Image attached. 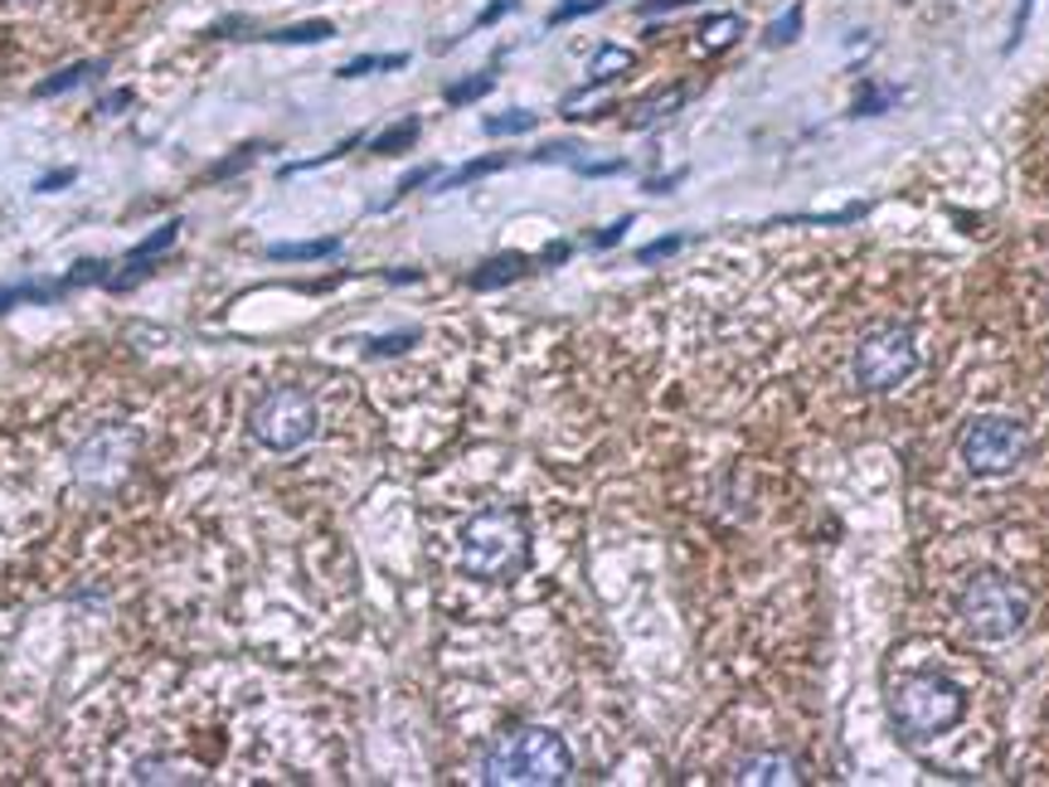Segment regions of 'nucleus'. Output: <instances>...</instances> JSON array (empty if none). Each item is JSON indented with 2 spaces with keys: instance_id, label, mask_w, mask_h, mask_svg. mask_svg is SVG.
<instances>
[{
  "instance_id": "nucleus-4",
  "label": "nucleus",
  "mask_w": 1049,
  "mask_h": 787,
  "mask_svg": "<svg viewBox=\"0 0 1049 787\" xmlns=\"http://www.w3.org/2000/svg\"><path fill=\"white\" fill-rule=\"evenodd\" d=\"M957 617L977 642H1006L1030 623V593L1006 573H981L957 598Z\"/></svg>"
},
{
  "instance_id": "nucleus-3",
  "label": "nucleus",
  "mask_w": 1049,
  "mask_h": 787,
  "mask_svg": "<svg viewBox=\"0 0 1049 787\" xmlns=\"http://www.w3.org/2000/svg\"><path fill=\"white\" fill-rule=\"evenodd\" d=\"M967 715V695L943 676H904L889 691V719L909 744L938 739Z\"/></svg>"
},
{
  "instance_id": "nucleus-31",
  "label": "nucleus",
  "mask_w": 1049,
  "mask_h": 787,
  "mask_svg": "<svg viewBox=\"0 0 1049 787\" xmlns=\"http://www.w3.org/2000/svg\"><path fill=\"white\" fill-rule=\"evenodd\" d=\"M1030 10H1035V0H1021V10H1015V20H1011V39H1006V54H1011L1015 44L1025 39V25H1030Z\"/></svg>"
},
{
  "instance_id": "nucleus-12",
  "label": "nucleus",
  "mask_w": 1049,
  "mask_h": 787,
  "mask_svg": "<svg viewBox=\"0 0 1049 787\" xmlns=\"http://www.w3.org/2000/svg\"><path fill=\"white\" fill-rule=\"evenodd\" d=\"M631 49H623V44H603V49L589 59V88H603V83H613V78H623L631 69Z\"/></svg>"
},
{
  "instance_id": "nucleus-14",
  "label": "nucleus",
  "mask_w": 1049,
  "mask_h": 787,
  "mask_svg": "<svg viewBox=\"0 0 1049 787\" xmlns=\"http://www.w3.org/2000/svg\"><path fill=\"white\" fill-rule=\"evenodd\" d=\"M505 166H511V156H481V161H467V166H457L453 175H443V180H437V190H461V185H471V180H481V175L505 171Z\"/></svg>"
},
{
  "instance_id": "nucleus-35",
  "label": "nucleus",
  "mask_w": 1049,
  "mask_h": 787,
  "mask_svg": "<svg viewBox=\"0 0 1049 787\" xmlns=\"http://www.w3.org/2000/svg\"><path fill=\"white\" fill-rule=\"evenodd\" d=\"M681 5H695V0H641L637 10L651 20V15H665V10H681Z\"/></svg>"
},
{
  "instance_id": "nucleus-18",
  "label": "nucleus",
  "mask_w": 1049,
  "mask_h": 787,
  "mask_svg": "<svg viewBox=\"0 0 1049 787\" xmlns=\"http://www.w3.org/2000/svg\"><path fill=\"white\" fill-rule=\"evenodd\" d=\"M103 64H69V69H59L54 78H44V83H35V98H54V93H69V88H78V83H88Z\"/></svg>"
},
{
  "instance_id": "nucleus-40",
  "label": "nucleus",
  "mask_w": 1049,
  "mask_h": 787,
  "mask_svg": "<svg viewBox=\"0 0 1049 787\" xmlns=\"http://www.w3.org/2000/svg\"><path fill=\"white\" fill-rule=\"evenodd\" d=\"M389 283H419V273H413V267H399V273H389Z\"/></svg>"
},
{
  "instance_id": "nucleus-26",
  "label": "nucleus",
  "mask_w": 1049,
  "mask_h": 787,
  "mask_svg": "<svg viewBox=\"0 0 1049 787\" xmlns=\"http://www.w3.org/2000/svg\"><path fill=\"white\" fill-rule=\"evenodd\" d=\"M529 161H539V166H573V161H583V156H579V146H569V141H549V146H539V151H529Z\"/></svg>"
},
{
  "instance_id": "nucleus-22",
  "label": "nucleus",
  "mask_w": 1049,
  "mask_h": 787,
  "mask_svg": "<svg viewBox=\"0 0 1049 787\" xmlns=\"http://www.w3.org/2000/svg\"><path fill=\"white\" fill-rule=\"evenodd\" d=\"M894 103H899V88L875 83V88H865V93L855 98V117H879V112H889Z\"/></svg>"
},
{
  "instance_id": "nucleus-32",
  "label": "nucleus",
  "mask_w": 1049,
  "mask_h": 787,
  "mask_svg": "<svg viewBox=\"0 0 1049 787\" xmlns=\"http://www.w3.org/2000/svg\"><path fill=\"white\" fill-rule=\"evenodd\" d=\"M573 171L579 175H617V171H627V161H573Z\"/></svg>"
},
{
  "instance_id": "nucleus-21",
  "label": "nucleus",
  "mask_w": 1049,
  "mask_h": 787,
  "mask_svg": "<svg viewBox=\"0 0 1049 787\" xmlns=\"http://www.w3.org/2000/svg\"><path fill=\"white\" fill-rule=\"evenodd\" d=\"M535 112H525V107H511V112H501V117H487V137H521V132H535Z\"/></svg>"
},
{
  "instance_id": "nucleus-10",
  "label": "nucleus",
  "mask_w": 1049,
  "mask_h": 787,
  "mask_svg": "<svg viewBox=\"0 0 1049 787\" xmlns=\"http://www.w3.org/2000/svg\"><path fill=\"white\" fill-rule=\"evenodd\" d=\"M685 98H691V88H661V93H651V98H641L637 107H631V117H627V127H651V122H661V117H671V112H681L685 107Z\"/></svg>"
},
{
  "instance_id": "nucleus-20",
  "label": "nucleus",
  "mask_w": 1049,
  "mask_h": 787,
  "mask_svg": "<svg viewBox=\"0 0 1049 787\" xmlns=\"http://www.w3.org/2000/svg\"><path fill=\"white\" fill-rule=\"evenodd\" d=\"M59 283H15V287H0V311H10L15 301H54L59 297Z\"/></svg>"
},
{
  "instance_id": "nucleus-38",
  "label": "nucleus",
  "mask_w": 1049,
  "mask_h": 787,
  "mask_svg": "<svg viewBox=\"0 0 1049 787\" xmlns=\"http://www.w3.org/2000/svg\"><path fill=\"white\" fill-rule=\"evenodd\" d=\"M248 161H253V146H248V151H239V156H233V161H224V166H214V171L209 175H233V171H243V166Z\"/></svg>"
},
{
  "instance_id": "nucleus-24",
  "label": "nucleus",
  "mask_w": 1049,
  "mask_h": 787,
  "mask_svg": "<svg viewBox=\"0 0 1049 787\" xmlns=\"http://www.w3.org/2000/svg\"><path fill=\"white\" fill-rule=\"evenodd\" d=\"M495 88V73H477V78H461V83L447 88V103L453 107H467V103H477V98H487Z\"/></svg>"
},
{
  "instance_id": "nucleus-30",
  "label": "nucleus",
  "mask_w": 1049,
  "mask_h": 787,
  "mask_svg": "<svg viewBox=\"0 0 1049 787\" xmlns=\"http://www.w3.org/2000/svg\"><path fill=\"white\" fill-rule=\"evenodd\" d=\"M413 341H419V335H413V331H399V335H379V341L369 345V351H375V355H399V351H409Z\"/></svg>"
},
{
  "instance_id": "nucleus-39",
  "label": "nucleus",
  "mask_w": 1049,
  "mask_h": 787,
  "mask_svg": "<svg viewBox=\"0 0 1049 787\" xmlns=\"http://www.w3.org/2000/svg\"><path fill=\"white\" fill-rule=\"evenodd\" d=\"M573 249H569V243H549V249H545V263H563V258H569Z\"/></svg>"
},
{
  "instance_id": "nucleus-17",
  "label": "nucleus",
  "mask_w": 1049,
  "mask_h": 787,
  "mask_svg": "<svg viewBox=\"0 0 1049 787\" xmlns=\"http://www.w3.org/2000/svg\"><path fill=\"white\" fill-rule=\"evenodd\" d=\"M419 117H403L399 127H389V132H379L375 141H369V151H379V156H399V151H409L413 141H419Z\"/></svg>"
},
{
  "instance_id": "nucleus-34",
  "label": "nucleus",
  "mask_w": 1049,
  "mask_h": 787,
  "mask_svg": "<svg viewBox=\"0 0 1049 787\" xmlns=\"http://www.w3.org/2000/svg\"><path fill=\"white\" fill-rule=\"evenodd\" d=\"M515 5H521V0H495V5H487V10H481V15H477V30H481V25H495V20H501V15H511Z\"/></svg>"
},
{
  "instance_id": "nucleus-13",
  "label": "nucleus",
  "mask_w": 1049,
  "mask_h": 787,
  "mask_svg": "<svg viewBox=\"0 0 1049 787\" xmlns=\"http://www.w3.org/2000/svg\"><path fill=\"white\" fill-rule=\"evenodd\" d=\"M341 253V239H307V243H267L273 263H316V258Z\"/></svg>"
},
{
  "instance_id": "nucleus-29",
  "label": "nucleus",
  "mask_w": 1049,
  "mask_h": 787,
  "mask_svg": "<svg viewBox=\"0 0 1049 787\" xmlns=\"http://www.w3.org/2000/svg\"><path fill=\"white\" fill-rule=\"evenodd\" d=\"M433 175H437V166H419V171H409V175L399 180V185H394V199L413 195V190H419V185H427V180H433ZM394 199H389V205H394Z\"/></svg>"
},
{
  "instance_id": "nucleus-15",
  "label": "nucleus",
  "mask_w": 1049,
  "mask_h": 787,
  "mask_svg": "<svg viewBox=\"0 0 1049 787\" xmlns=\"http://www.w3.org/2000/svg\"><path fill=\"white\" fill-rule=\"evenodd\" d=\"M273 44H326L335 39V25L331 20H301V25H287V30H273V35H263Z\"/></svg>"
},
{
  "instance_id": "nucleus-37",
  "label": "nucleus",
  "mask_w": 1049,
  "mask_h": 787,
  "mask_svg": "<svg viewBox=\"0 0 1049 787\" xmlns=\"http://www.w3.org/2000/svg\"><path fill=\"white\" fill-rule=\"evenodd\" d=\"M685 180V171H671V175H657V180H647V190L651 195H665V190H675Z\"/></svg>"
},
{
  "instance_id": "nucleus-36",
  "label": "nucleus",
  "mask_w": 1049,
  "mask_h": 787,
  "mask_svg": "<svg viewBox=\"0 0 1049 787\" xmlns=\"http://www.w3.org/2000/svg\"><path fill=\"white\" fill-rule=\"evenodd\" d=\"M73 175H78V171H73V166H69V171H54V175H44V180H39V185H35V190H39V195H54V190H59V185H69V180H73Z\"/></svg>"
},
{
  "instance_id": "nucleus-7",
  "label": "nucleus",
  "mask_w": 1049,
  "mask_h": 787,
  "mask_svg": "<svg viewBox=\"0 0 1049 787\" xmlns=\"http://www.w3.org/2000/svg\"><path fill=\"white\" fill-rule=\"evenodd\" d=\"M1025 453H1030L1025 423L1001 419V413H987V419L967 423V433H962V463H967V471H977V477H1001V471H1011Z\"/></svg>"
},
{
  "instance_id": "nucleus-11",
  "label": "nucleus",
  "mask_w": 1049,
  "mask_h": 787,
  "mask_svg": "<svg viewBox=\"0 0 1049 787\" xmlns=\"http://www.w3.org/2000/svg\"><path fill=\"white\" fill-rule=\"evenodd\" d=\"M739 35H743V15H734V10H719V15L699 20V30H695V39H699V49H705V54L729 49Z\"/></svg>"
},
{
  "instance_id": "nucleus-8",
  "label": "nucleus",
  "mask_w": 1049,
  "mask_h": 787,
  "mask_svg": "<svg viewBox=\"0 0 1049 787\" xmlns=\"http://www.w3.org/2000/svg\"><path fill=\"white\" fill-rule=\"evenodd\" d=\"M729 778H734V783H768V787L787 783V787H797V783H807V773H802V763H797L793 753L763 749V753H743Z\"/></svg>"
},
{
  "instance_id": "nucleus-16",
  "label": "nucleus",
  "mask_w": 1049,
  "mask_h": 787,
  "mask_svg": "<svg viewBox=\"0 0 1049 787\" xmlns=\"http://www.w3.org/2000/svg\"><path fill=\"white\" fill-rule=\"evenodd\" d=\"M409 64V54H360V59H350L335 69V78H365V73H394Z\"/></svg>"
},
{
  "instance_id": "nucleus-27",
  "label": "nucleus",
  "mask_w": 1049,
  "mask_h": 787,
  "mask_svg": "<svg viewBox=\"0 0 1049 787\" xmlns=\"http://www.w3.org/2000/svg\"><path fill=\"white\" fill-rule=\"evenodd\" d=\"M681 249H685V233H665V239L647 243V249L637 253V263H661V258H671V253H681Z\"/></svg>"
},
{
  "instance_id": "nucleus-9",
  "label": "nucleus",
  "mask_w": 1049,
  "mask_h": 787,
  "mask_svg": "<svg viewBox=\"0 0 1049 787\" xmlns=\"http://www.w3.org/2000/svg\"><path fill=\"white\" fill-rule=\"evenodd\" d=\"M529 273V258L525 253H501V258H491V263H481L477 273L467 277L477 292H491V287H505V283H515V277H525Z\"/></svg>"
},
{
  "instance_id": "nucleus-28",
  "label": "nucleus",
  "mask_w": 1049,
  "mask_h": 787,
  "mask_svg": "<svg viewBox=\"0 0 1049 787\" xmlns=\"http://www.w3.org/2000/svg\"><path fill=\"white\" fill-rule=\"evenodd\" d=\"M607 0H569V5H559L555 15H549V25H569V20H579V15H593V10H603Z\"/></svg>"
},
{
  "instance_id": "nucleus-5",
  "label": "nucleus",
  "mask_w": 1049,
  "mask_h": 787,
  "mask_svg": "<svg viewBox=\"0 0 1049 787\" xmlns=\"http://www.w3.org/2000/svg\"><path fill=\"white\" fill-rule=\"evenodd\" d=\"M316 429H321V409H316V399L297 385L263 394L253 419H248V433H253L267 453H297V447H307L316 437Z\"/></svg>"
},
{
  "instance_id": "nucleus-1",
  "label": "nucleus",
  "mask_w": 1049,
  "mask_h": 787,
  "mask_svg": "<svg viewBox=\"0 0 1049 787\" xmlns=\"http://www.w3.org/2000/svg\"><path fill=\"white\" fill-rule=\"evenodd\" d=\"M569 773H573L569 744L555 729H539V725L501 734L487 749V759H481V783L491 787H555V783H569Z\"/></svg>"
},
{
  "instance_id": "nucleus-6",
  "label": "nucleus",
  "mask_w": 1049,
  "mask_h": 787,
  "mask_svg": "<svg viewBox=\"0 0 1049 787\" xmlns=\"http://www.w3.org/2000/svg\"><path fill=\"white\" fill-rule=\"evenodd\" d=\"M913 369H919V345H913V331H909V326H894V321L865 331L860 345H855V360H851V375H855V385H860L865 394L899 389Z\"/></svg>"
},
{
  "instance_id": "nucleus-19",
  "label": "nucleus",
  "mask_w": 1049,
  "mask_h": 787,
  "mask_svg": "<svg viewBox=\"0 0 1049 787\" xmlns=\"http://www.w3.org/2000/svg\"><path fill=\"white\" fill-rule=\"evenodd\" d=\"M763 39H768V49H783V44L802 39V5H787L783 15L768 25V35H763Z\"/></svg>"
},
{
  "instance_id": "nucleus-33",
  "label": "nucleus",
  "mask_w": 1049,
  "mask_h": 787,
  "mask_svg": "<svg viewBox=\"0 0 1049 787\" xmlns=\"http://www.w3.org/2000/svg\"><path fill=\"white\" fill-rule=\"evenodd\" d=\"M627 229H631V215H627V219H617V224H607V229L593 239V249H613V243H623V233H627Z\"/></svg>"
},
{
  "instance_id": "nucleus-25",
  "label": "nucleus",
  "mask_w": 1049,
  "mask_h": 787,
  "mask_svg": "<svg viewBox=\"0 0 1049 787\" xmlns=\"http://www.w3.org/2000/svg\"><path fill=\"white\" fill-rule=\"evenodd\" d=\"M190 773H180L175 763H166V759H146L137 763V783H185Z\"/></svg>"
},
{
  "instance_id": "nucleus-23",
  "label": "nucleus",
  "mask_w": 1049,
  "mask_h": 787,
  "mask_svg": "<svg viewBox=\"0 0 1049 787\" xmlns=\"http://www.w3.org/2000/svg\"><path fill=\"white\" fill-rule=\"evenodd\" d=\"M180 229H185V224H180V219H171V224H161V229H156V233H151V239H141V243H137V249H132L127 258H141V263H151V258H156V253H166V249H171V243L180 239Z\"/></svg>"
},
{
  "instance_id": "nucleus-2",
  "label": "nucleus",
  "mask_w": 1049,
  "mask_h": 787,
  "mask_svg": "<svg viewBox=\"0 0 1049 787\" xmlns=\"http://www.w3.org/2000/svg\"><path fill=\"white\" fill-rule=\"evenodd\" d=\"M529 564V531L521 511H481L461 531V569L481 583H511Z\"/></svg>"
}]
</instances>
